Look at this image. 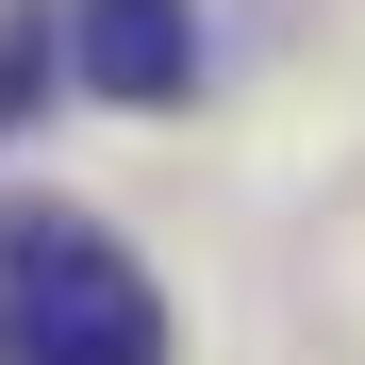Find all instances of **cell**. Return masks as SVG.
Returning <instances> with one entry per match:
<instances>
[{
	"instance_id": "1",
	"label": "cell",
	"mask_w": 365,
	"mask_h": 365,
	"mask_svg": "<svg viewBox=\"0 0 365 365\" xmlns=\"http://www.w3.org/2000/svg\"><path fill=\"white\" fill-rule=\"evenodd\" d=\"M0 365H166V299L67 200H0Z\"/></svg>"
},
{
	"instance_id": "2",
	"label": "cell",
	"mask_w": 365,
	"mask_h": 365,
	"mask_svg": "<svg viewBox=\"0 0 365 365\" xmlns=\"http://www.w3.org/2000/svg\"><path fill=\"white\" fill-rule=\"evenodd\" d=\"M67 67H83L100 100H182L200 17H182V0H83V17H67Z\"/></svg>"
},
{
	"instance_id": "3",
	"label": "cell",
	"mask_w": 365,
	"mask_h": 365,
	"mask_svg": "<svg viewBox=\"0 0 365 365\" xmlns=\"http://www.w3.org/2000/svg\"><path fill=\"white\" fill-rule=\"evenodd\" d=\"M50 100V17H0V133Z\"/></svg>"
}]
</instances>
